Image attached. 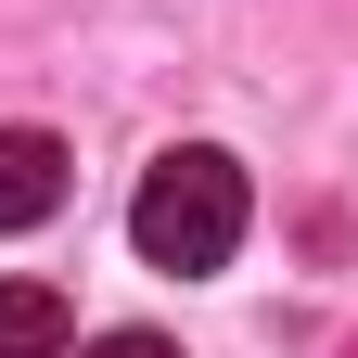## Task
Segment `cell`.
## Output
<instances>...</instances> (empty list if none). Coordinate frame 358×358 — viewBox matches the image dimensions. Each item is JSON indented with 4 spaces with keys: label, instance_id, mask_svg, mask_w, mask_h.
Wrapping results in <instances>:
<instances>
[{
    "label": "cell",
    "instance_id": "cell-1",
    "mask_svg": "<svg viewBox=\"0 0 358 358\" xmlns=\"http://www.w3.org/2000/svg\"><path fill=\"white\" fill-rule=\"evenodd\" d=\"M243 217H256L243 166L217 154V141H179V154H154V166H141V192H128V243H141V268L205 282V268H231Z\"/></svg>",
    "mask_w": 358,
    "mask_h": 358
},
{
    "label": "cell",
    "instance_id": "cell-2",
    "mask_svg": "<svg viewBox=\"0 0 358 358\" xmlns=\"http://www.w3.org/2000/svg\"><path fill=\"white\" fill-rule=\"evenodd\" d=\"M64 205V141L52 128H0V231H38Z\"/></svg>",
    "mask_w": 358,
    "mask_h": 358
},
{
    "label": "cell",
    "instance_id": "cell-3",
    "mask_svg": "<svg viewBox=\"0 0 358 358\" xmlns=\"http://www.w3.org/2000/svg\"><path fill=\"white\" fill-rule=\"evenodd\" d=\"M0 358H77V320L52 282H0Z\"/></svg>",
    "mask_w": 358,
    "mask_h": 358
},
{
    "label": "cell",
    "instance_id": "cell-4",
    "mask_svg": "<svg viewBox=\"0 0 358 358\" xmlns=\"http://www.w3.org/2000/svg\"><path fill=\"white\" fill-rule=\"evenodd\" d=\"M77 358H179L166 333H103V345H77Z\"/></svg>",
    "mask_w": 358,
    "mask_h": 358
}]
</instances>
